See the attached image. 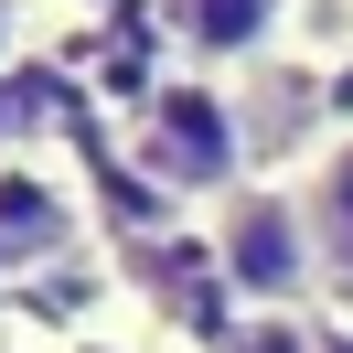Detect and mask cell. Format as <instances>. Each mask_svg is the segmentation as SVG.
<instances>
[{
    "mask_svg": "<svg viewBox=\"0 0 353 353\" xmlns=\"http://www.w3.org/2000/svg\"><path fill=\"white\" fill-rule=\"evenodd\" d=\"M225 161H236L225 97L214 86H172V97H161V172H172V182H214Z\"/></svg>",
    "mask_w": 353,
    "mask_h": 353,
    "instance_id": "2",
    "label": "cell"
},
{
    "mask_svg": "<svg viewBox=\"0 0 353 353\" xmlns=\"http://www.w3.org/2000/svg\"><path fill=\"white\" fill-rule=\"evenodd\" d=\"M22 214H32V193L0 182V268H22Z\"/></svg>",
    "mask_w": 353,
    "mask_h": 353,
    "instance_id": "5",
    "label": "cell"
},
{
    "mask_svg": "<svg viewBox=\"0 0 353 353\" xmlns=\"http://www.w3.org/2000/svg\"><path fill=\"white\" fill-rule=\"evenodd\" d=\"M22 54V0H0V65Z\"/></svg>",
    "mask_w": 353,
    "mask_h": 353,
    "instance_id": "6",
    "label": "cell"
},
{
    "mask_svg": "<svg viewBox=\"0 0 353 353\" xmlns=\"http://www.w3.org/2000/svg\"><path fill=\"white\" fill-rule=\"evenodd\" d=\"M225 268H236V289H257V300H289V289L310 279V203L300 193H236V214H225Z\"/></svg>",
    "mask_w": 353,
    "mask_h": 353,
    "instance_id": "1",
    "label": "cell"
},
{
    "mask_svg": "<svg viewBox=\"0 0 353 353\" xmlns=\"http://www.w3.org/2000/svg\"><path fill=\"white\" fill-rule=\"evenodd\" d=\"M310 214H321V236H332V257L353 268V150L321 172V193H310Z\"/></svg>",
    "mask_w": 353,
    "mask_h": 353,
    "instance_id": "4",
    "label": "cell"
},
{
    "mask_svg": "<svg viewBox=\"0 0 353 353\" xmlns=\"http://www.w3.org/2000/svg\"><path fill=\"white\" fill-rule=\"evenodd\" d=\"M172 22L193 54H214V65H236V54H257L268 32H279V0H172Z\"/></svg>",
    "mask_w": 353,
    "mask_h": 353,
    "instance_id": "3",
    "label": "cell"
}]
</instances>
